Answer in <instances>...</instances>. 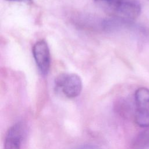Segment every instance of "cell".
Instances as JSON below:
<instances>
[{
    "label": "cell",
    "mask_w": 149,
    "mask_h": 149,
    "mask_svg": "<svg viewBox=\"0 0 149 149\" xmlns=\"http://www.w3.org/2000/svg\"><path fill=\"white\" fill-rule=\"evenodd\" d=\"M118 19L130 21L137 18L141 12L138 0H94Z\"/></svg>",
    "instance_id": "cell-1"
},
{
    "label": "cell",
    "mask_w": 149,
    "mask_h": 149,
    "mask_svg": "<svg viewBox=\"0 0 149 149\" xmlns=\"http://www.w3.org/2000/svg\"><path fill=\"white\" fill-rule=\"evenodd\" d=\"M57 91H61L69 98H76L81 92L83 84L80 77L75 73H62L55 80Z\"/></svg>",
    "instance_id": "cell-2"
},
{
    "label": "cell",
    "mask_w": 149,
    "mask_h": 149,
    "mask_svg": "<svg viewBox=\"0 0 149 149\" xmlns=\"http://www.w3.org/2000/svg\"><path fill=\"white\" fill-rule=\"evenodd\" d=\"M32 52L40 73L44 76L47 75L51 65L50 52L47 42L44 40L38 41L33 45Z\"/></svg>",
    "instance_id": "cell-3"
},
{
    "label": "cell",
    "mask_w": 149,
    "mask_h": 149,
    "mask_svg": "<svg viewBox=\"0 0 149 149\" xmlns=\"http://www.w3.org/2000/svg\"><path fill=\"white\" fill-rule=\"evenodd\" d=\"M24 130V126L20 122L10 127L5 138L4 149H20Z\"/></svg>",
    "instance_id": "cell-4"
},
{
    "label": "cell",
    "mask_w": 149,
    "mask_h": 149,
    "mask_svg": "<svg viewBox=\"0 0 149 149\" xmlns=\"http://www.w3.org/2000/svg\"><path fill=\"white\" fill-rule=\"evenodd\" d=\"M134 99L137 109L149 111V89L139 88L135 92Z\"/></svg>",
    "instance_id": "cell-5"
},
{
    "label": "cell",
    "mask_w": 149,
    "mask_h": 149,
    "mask_svg": "<svg viewBox=\"0 0 149 149\" xmlns=\"http://www.w3.org/2000/svg\"><path fill=\"white\" fill-rule=\"evenodd\" d=\"M133 149H146L149 147V128L139 133L133 141Z\"/></svg>",
    "instance_id": "cell-6"
},
{
    "label": "cell",
    "mask_w": 149,
    "mask_h": 149,
    "mask_svg": "<svg viewBox=\"0 0 149 149\" xmlns=\"http://www.w3.org/2000/svg\"><path fill=\"white\" fill-rule=\"evenodd\" d=\"M134 120L140 127H149V111L136 109L134 113Z\"/></svg>",
    "instance_id": "cell-7"
},
{
    "label": "cell",
    "mask_w": 149,
    "mask_h": 149,
    "mask_svg": "<svg viewBox=\"0 0 149 149\" xmlns=\"http://www.w3.org/2000/svg\"><path fill=\"white\" fill-rule=\"evenodd\" d=\"M118 107H119V109L120 110V111L124 115H126V116L127 114H129L131 111L130 106L129 105V104H127V102H126L124 100L119 101Z\"/></svg>",
    "instance_id": "cell-8"
},
{
    "label": "cell",
    "mask_w": 149,
    "mask_h": 149,
    "mask_svg": "<svg viewBox=\"0 0 149 149\" xmlns=\"http://www.w3.org/2000/svg\"><path fill=\"white\" fill-rule=\"evenodd\" d=\"M78 149H101L99 148L98 147L94 145H90V144H87V145H84L81 147H80Z\"/></svg>",
    "instance_id": "cell-9"
},
{
    "label": "cell",
    "mask_w": 149,
    "mask_h": 149,
    "mask_svg": "<svg viewBox=\"0 0 149 149\" xmlns=\"http://www.w3.org/2000/svg\"><path fill=\"white\" fill-rule=\"evenodd\" d=\"M8 1L11 2H24L26 3H32L33 0H6Z\"/></svg>",
    "instance_id": "cell-10"
}]
</instances>
